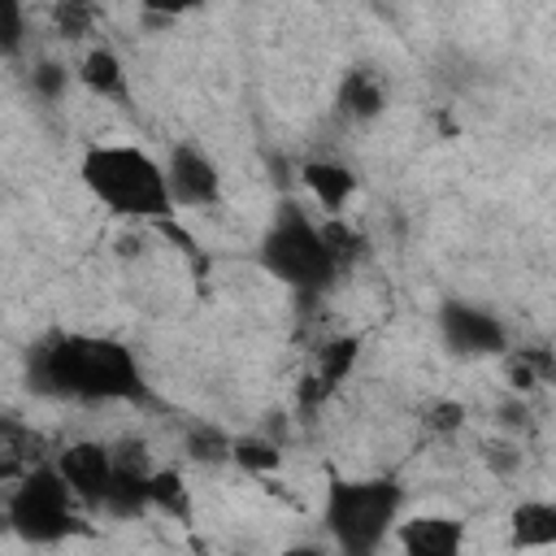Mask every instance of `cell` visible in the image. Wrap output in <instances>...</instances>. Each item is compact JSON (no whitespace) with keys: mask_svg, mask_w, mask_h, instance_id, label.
I'll use <instances>...</instances> for the list:
<instances>
[{"mask_svg":"<svg viewBox=\"0 0 556 556\" xmlns=\"http://www.w3.org/2000/svg\"><path fill=\"white\" fill-rule=\"evenodd\" d=\"M552 374H556V365H552L547 348H521V352L508 356V378H513L517 391L543 387V382H552Z\"/></svg>","mask_w":556,"mask_h":556,"instance_id":"cell-17","label":"cell"},{"mask_svg":"<svg viewBox=\"0 0 556 556\" xmlns=\"http://www.w3.org/2000/svg\"><path fill=\"white\" fill-rule=\"evenodd\" d=\"M482 460H486V469H495L500 478H508V473L521 469V447L517 443H504V439H491V443H482Z\"/></svg>","mask_w":556,"mask_h":556,"instance_id":"cell-24","label":"cell"},{"mask_svg":"<svg viewBox=\"0 0 556 556\" xmlns=\"http://www.w3.org/2000/svg\"><path fill=\"white\" fill-rule=\"evenodd\" d=\"M300 178H304V187L313 191V200H317L326 213H339V208L356 195V174H352L343 161L313 156V161L300 165Z\"/></svg>","mask_w":556,"mask_h":556,"instance_id":"cell-13","label":"cell"},{"mask_svg":"<svg viewBox=\"0 0 556 556\" xmlns=\"http://www.w3.org/2000/svg\"><path fill=\"white\" fill-rule=\"evenodd\" d=\"M513 543L517 547H547V543H556V504L521 500L513 508Z\"/></svg>","mask_w":556,"mask_h":556,"instance_id":"cell-15","label":"cell"},{"mask_svg":"<svg viewBox=\"0 0 556 556\" xmlns=\"http://www.w3.org/2000/svg\"><path fill=\"white\" fill-rule=\"evenodd\" d=\"M256 256H261V265H265L269 278L287 282L300 295H317V291H326L343 274L334 265L326 239H321V222H313L295 200H282L278 204L274 222L261 235Z\"/></svg>","mask_w":556,"mask_h":556,"instance_id":"cell-4","label":"cell"},{"mask_svg":"<svg viewBox=\"0 0 556 556\" xmlns=\"http://www.w3.org/2000/svg\"><path fill=\"white\" fill-rule=\"evenodd\" d=\"M439 334L447 343V352L456 356H500L508 352V326L469 300H447L439 308Z\"/></svg>","mask_w":556,"mask_h":556,"instance_id":"cell-6","label":"cell"},{"mask_svg":"<svg viewBox=\"0 0 556 556\" xmlns=\"http://www.w3.org/2000/svg\"><path fill=\"white\" fill-rule=\"evenodd\" d=\"M9 526L26 543H61L74 530V495L56 465H35L9 495Z\"/></svg>","mask_w":556,"mask_h":556,"instance_id":"cell-5","label":"cell"},{"mask_svg":"<svg viewBox=\"0 0 556 556\" xmlns=\"http://www.w3.org/2000/svg\"><path fill=\"white\" fill-rule=\"evenodd\" d=\"M65 87H70V65L65 61H39L35 70H30V91L39 96V100H61L65 96Z\"/></svg>","mask_w":556,"mask_h":556,"instance_id":"cell-23","label":"cell"},{"mask_svg":"<svg viewBox=\"0 0 556 556\" xmlns=\"http://www.w3.org/2000/svg\"><path fill=\"white\" fill-rule=\"evenodd\" d=\"M334 104H339V113L352 117V122H374V117H382V109H387V83H382L369 65H352V70L339 78Z\"/></svg>","mask_w":556,"mask_h":556,"instance_id":"cell-11","label":"cell"},{"mask_svg":"<svg viewBox=\"0 0 556 556\" xmlns=\"http://www.w3.org/2000/svg\"><path fill=\"white\" fill-rule=\"evenodd\" d=\"M165 187L178 208H217L222 204V169L195 143H174L165 156Z\"/></svg>","mask_w":556,"mask_h":556,"instance_id":"cell-7","label":"cell"},{"mask_svg":"<svg viewBox=\"0 0 556 556\" xmlns=\"http://www.w3.org/2000/svg\"><path fill=\"white\" fill-rule=\"evenodd\" d=\"M404 508V486L395 478H334L326 486V534L348 556H369L395 530Z\"/></svg>","mask_w":556,"mask_h":556,"instance_id":"cell-3","label":"cell"},{"mask_svg":"<svg viewBox=\"0 0 556 556\" xmlns=\"http://www.w3.org/2000/svg\"><path fill=\"white\" fill-rule=\"evenodd\" d=\"M356 356H361V339L356 334H339V339H330V343H321L317 348V356H313V374L304 378V391H300V404L308 408V404H321L348 374H352V365H356Z\"/></svg>","mask_w":556,"mask_h":556,"instance_id":"cell-10","label":"cell"},{"mask_svg":"<svg viewBox=\"0 0 556 556\" xmlns=\"http://www.w3.org/2000/svg\"><path fill=\"white\" fill-rule=\"evenodd\" d=\"M500 413H504V426H526V404L513 400V404H504Z\"/></svg>","mask_w":556,"mask_h":556,"instance_id":"cell-27","label":"cell"},{"mask_svg":"<svg viewBox=\"0 0 556 556\" xmlns=\"http://www.w3.org/2000/svg\"><path fill=\"white\" fill-rule=\"evenodd\" d=\"M9 439H17V426H13L9 417H0V447H4Z\"/></svg>","mask_w":556,"mask_h":556,"instance_id":"cell-28","label":"cell"},{"mask_svg":"<svg viewBox=\"0 0 556 556\" xmlns=\"http://www.w3.org/2000/svg\"><path fill=\"white\" fill-rule=\"evenodd\" d=\"M26 48V9L22 0H0V56H17Z\"/></svg>","mask_w":556,"mask_h":556,"instance_id":"cell-22","label":"cell"},{"mask_svg":"<svg viewBox=\"0 0 556 556\" xmlns=\"http://www.w3.org/2000/svg\"><path fill=\"white\" fill-rule=\"evenodd\" d=\"M148 495H152V508H161V513H169V517H178V521L191 517L182 473H174V469H152V478H148Z\"/></svg>","mask_w":556,"mask_h":556,"instance_id":"cell-18","label":"cell"},{"mask_svg":"<svg viewBox=\"0 0 556 556\" xmlns=\"http://www.w3.org/2000/svg\"><path fill=\"white\" fill-rule=\"evenodd\" d=\"M460 421H465V408L452 404V400H439V404H430V413H426V426H430V430H456Z\"/></svg>","mask_w":556,"mask_h":556,"instance_id":"cell-25","label":"cell"},{"mask_svg":"<svg viewBox=\"0 0 556 556\" xmlns=\"http://www.w3.org/2000/svg\"><path fill=\"white\" fill-rule=\"evenodd\" d=\"M52 26H56L61 39L78 43V39H87L96 30V9L87 0H56L52 4Z\"/></svg>","mask_w":556,"mask_h":556,"instance_id":"cell-20","label":"cell"},{"mask_svg":"<svg viewBox=\"0 0 556 556\" xmlns=\"http://www.w3.org/2000/svg\"><path fill=\"white\" fill-rule=\"evenodd\" d=\"M230 460L243 465L248 473H269V469L282 465V447L274 439H265V434H248V439L230 443Z\"/></svg>","mask_w":556,"mask_h":556,"instance_id":"cell-19","label":"cell"},{"mask_svg":"<svg viewBox=\"0 0 556 556\" xmlns=\"http://www.w3.org/2000/svg\"><path fill=\"white\" fill-rule=\"evenodd\" d=\"M321 239H326V248H330V256H334L339 269H348V265L365 252L361 230H352V226H343V222H321Z\"/></svg>","mask_w":556,"mask_h":556,"instance_id":"cell-21","label":"cell"},{"mask_svg":"<svg viewBox=\"0 0 556 556\" xmlns=\"http://www.w3.org/2000/svg\"><path fill=\"white\" fill-rule=\"evenodd\" d=\"M52 465H56V473L65 478L74 504L100 508L104 486H109V473H113V447H104V443H96V439H78V443H65Z\"/></svg>","mask_w":556,"mask_h":556,"instance_id":"cell-9","label":"cell"},{"mask_svg":"<svg viewBox=\"0 0 556 556\" xmlns=\"http://www.w3.org/2000/svg\"><path fill=\"white\" fill-rule=\"evenodd\" d=\"M230 443L235 439L222 426H208V421L187 426V439H182V447H187V456L195 465H222V460H230Z\"/></svg>","mask_w":556,"mask_h":556,"instance_id":"cell-16","label":"cell"},{"mask_svg":"<svg viewBox=\"0 0 556 556\" xmlns=\"http://www.w3.org/2000/svg\"><path fill=\"white\" fill-rule=\"evenodd\" d=\"M148 478H152V460H148V447L143 443L113 447V473H109V486H104L100 508L109 517H143L152 508Z\"/></svg>","mask_w":556,"mask_h":556,"instance_id":"cell-8","label":"cell"},{"mask_svg":"<svg viewBox=\"0 0 556 556\" xmlns=\"http://www.w3.org/2000/svg\"><path fill=\"white\" fill-rule=\"evenodd\" d=\"M26 382L39 395L83 400V404H104V400L135 404L148 395L143 369L126 343L104 334H78V330L39 339L26 352Z\"/></svg>","mask_w":556,"mask_h":556,"instance_id":"cell-1","label":"cell"},{"mask_svg":"<svg viewBox=\"0 0 556 556\" xmlns=\"http://www.w3.org/2000/svg\"><path fill=\"white\" fill-rule=\"evenodd\" d=\"M83 187L113 213L130 222H165L174 213L169 187H165V165L135 148V143H96L78 161Z\"/></svg>","mask_w":556,"mask_h":556,"instance_id":"cell-2","label":"cell"},{"mask_svg":"<svg viewBox=\"0 0 556 556\" xmlns=\"http://www.w3.org/2000/svg\"><path fill=\"white\" fill-rule=\"evenodd\" d=\"M152 17H182V13H195L200 0H139Z\"/></svg>","mask_w":556,"mask_h":556,"instance_id":"cell-26","label":"cell"},{"mask_svg":"<svg viewBox=\"0 0 556 556\" xmlns=\"http://www.w3.org/2000/svg\"><path fill=\"white\" fill-rule=\"evenodd\" d=\"M78 83L91 91V96H100V100H126V65H122V56L109 48V43H96L83 61H78Z\"/></svg>","mask_w":556,"mask_h":556,"instance_id":"cell-14","label":"cell"},{"mask_svg":"<svg viewBox=\"0 0 556 556\" xmlns=\"http://www.w3.org/2000/svg\"><path fill=\"white\" fill-rule=\"evenodd\" d=\"M395 526H400V547L413 556H452L465 539V526L456 517H413Z\"/></svg>","mask_w":556,"mask_h":556,"instance_id":"cell-12","label":"cell"}]
</instances>
